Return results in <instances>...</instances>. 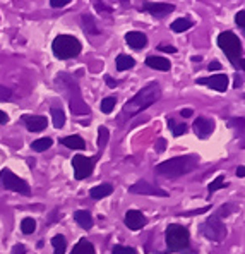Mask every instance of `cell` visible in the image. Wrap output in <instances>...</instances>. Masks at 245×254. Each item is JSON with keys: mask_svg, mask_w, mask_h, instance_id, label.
<instances>
[{"mask_svg": "<svg viewBox=\"0 0 245 254\" xmlns=\"http://www.w3.org/2000/svg\"><path fill=\"white\" fill-rule=\"evenodd\" d=\"M159 96H161V88H159L158 83H149L147 86H144L141 91H137V95L134 98H131L124 105L122 119H131L134 115L141 114L143 110H146L153 103L158 102Z\"/></svg>", "mask_w": 245, "mask_h": 254, "instance_id": "cell-1", "label": "cell"}, {"mask_svg": "<svg viewBox=\"0 0 245 254\" xmlns=\"http://www.w3.org/2000/svg\"><path fill=\"white\" fill-rule=\"evenodd\" d=\"M199 165V158L196 155H185V156H175L161 162L159 165H156V174L166 179H177L180 175H185L189 172H192L196 167Z\"/></svg>", "mask_w": 245, "mask_h": 254, "instance_id": "cell-2", "label": "cell"}, {"mask_svg": "<svg viewBox=\"0 0 245 254\" xmlns=\"http://www.w3.org/2000/svg\"><path fill=\"white\" fill-rule=\"evenodd\" d=\"M218 47L225 52L228 61L237 67V69H244V59H242V43H240L239 36L232 31H223L218 36Z\"/></svg>", "mask_w": 245, "mask_h": 254, "instance_id": "cell-3", "label": "cell"}, {"mask_svg": "<svg viewBox=\"0 0 245 254\" xmlns=\"http://www.w3.org/2000/svg\"><path fill=\"white\" fill-rule=\"evenodd\" d=\"M51 50H53V55L60 61H69V59H74L81 54L83 47H81V42L72 35H58L57 38L51 43Z\"/></svg>", "mask_w": 245, "mask_h": 254, "instance_id": "cell-4", "label": "cell"}, {"mask_svg": "<svg viewBox=\"0 0 245 254\" xmlns=\"http://www.w3.org/2000/svg\"><path fill=\"white\" fill-rule=\"evenodd\" d=\"M57 83L60 86H67L65 91L69 93V105H70V110H72L74 115H84V114H89V107L84 103L83 96H81V91L77 88V84L74 83V79L67 74H60L57 77Z\"/></svg>", "mask_w": 245, "mask_h": 254, "instance_id": "cell-5", "label": "cell"}, {"mask_svg": "<svg viewBox=\"0 0 245 254\" xmlns=\"http://www.w3.org/2000/svg\"><path fill=\"white\" fill-rule=\"evenodd\" d=\"M165 241L172 253H184L191 244V234L184 225L172 223L165 232Z\"/></svg>", "mask_w": 245, "mask_h": 254, "instance_id": "cell-6", "label": "cell"}, {"mask_svg": "<svg viewBox=\"0 0 245 254\" xmlns=\"http://www.w3.org/2000/svg\"><path fill=\"white\" fill-rule=\"evenodd\" d=\"M0 188L7 190H14V192H19V194H26V196L31 194V188H29L28 182L9 169H3L0 172Z\"/></svg>", "mask_w": 245, "mask_h": 254, "instance_id": "cell-7", "label": "cell"}, {"mask_svg": "<svg viewBox=\"0 0 245 254\" xmlns=\"http://www.w3.org/2000/svg\"><path fill=\"white\" fill-rule=\"evenodd\" d=\"M200 234L213 242H221L226 237V227L216 215H211L206 222L200 223Z\"/></svg>", "mask_w": 245, "mask_h": 254, "instance_id": "cell-8", "label": "cell"}, {"mask_svg": "<svg viewBox=\"0 0 245 254\" xmlns=\"http://www.w3.org/2000/svg\"><path fill=\"white\" fill-rule=\"evenodd\" d=\"M98 158H99V155L95 156V158H88V156H83V155L74 156L72 158L74 177H76L77 181H84V179H88L89 175L93 174V170H95V163Z\"/></svg>", "mask_w": 245, "mask_h": 254, "instance_id": "cell-9", "label": "cell"}, {"mask_svg": "<svg viewBox=\"0 0 245 254\" xmlns=\"http://www.w3.org/2000/svg\"><path fill=\"white\" fill-rule=\"evenodd\" d=\"M129 192H132V194H143V196H161V197L168 196V192H166V190L156 188L154 184H149V182H146V181L136 182V184L129 188Z\"/></svg>", "mask_w": 245, "mask_h": 254, "instance_id": "cell-10", "label": "cell"}, {"mask_svg": "<svg viewBox=\"0 0 245 254\" xmlns=\"http://www.w3.org/2000/svg\"><path fill=\"white\" fill-rule=\"evenodd\" d=\"M197 84L207 86V88L214 89V91L223 93L228 88V76H226V74H214V76H209V77H199Z\"/></svg>", "mask_w": 245, "mask_h": 254, "instance_id": "cell-11", "label": "cell"}, {"mask_svg": "<svg viewBox=\"0 0 245 254\" xmlns=\"http://www.w3.org/2000/svg\"><path fill=\"white\" fill-rule=\"evenodd\" d=\"M141 10L149 12L151 16H154V17H165L175 10V5H173V3H165V2H147V3H144Z\"/></svg>", "mask_w": 245, "mask_h": 254, "instance_id": "cell-12", "label": "cell"}, {"mask_svg": "<svg viewBox=\"0 0 245 254\" xmlns=\"http://www.w3.org/2000/svg\"><path fill=\"white\" fill-rule=\"evenodd\" d=\"M124 222L131 230H141V229H144V227H146L147 218L143 215V211L129 210L127 213H125V216H124Z\"/></svg>", "mask_w": 245, "mask_h": 254, "instance_id": "cell-13", "label": "cell"}, {"mask_svg": "<svg viewBox=\"0 0 245 254\" xmlns=\"http://www.w3.org/2000/svg\"><path fill=\"white\" fill-rule=\"evenodd\" d=\"M214 130V122L211 119L206 117H197L194 121V132L196 136L200 137V139H206L207 136H211Z\"/></svg>", "mask_w": 245, "mask_h": 254, "instance_id": "cell-14", "label": "cell"}, {"mask_svg": "<svg viewBox=\"0 0 245 254\" xmlns=\"http://www.w3.org/2000/svg\"><path fill=\"white\" fill-rule=\"evenodd\" d=\"M22 122H24L26 129L29 132H42V130L47 129V117L43 115H24L22 117Z\"/></svg>", "mask_w": 245, "mask_h": 254, "instance_id": "cell-15", "label": "cell"}, {"mask_svg": "<svg viewBox=\"0 0 245 254\" xmlns=\"http://www.w3.org/2000/svg\"><path fill=\"white\" fill-rule=\"evenodd\" d=\"M125 42H127L129 47H132L134 50H141L147 45V36L141 31H129L125 35Z\"/></svg>", "mask_w": 245, "mask_h": 254, "instance_id": "cell-16", "label": "cell"}, {"mask_svg": "<svg viewBox=\"0 0 245 254\" xmlns=\"http://www.w3.org/2000/svg\"><path fill=\"white\" fill-rule=\"evenodd\" d=\"M146 65L151 67V69L163 70V72H166V70H170L172 64H170L168 59H165V57H156V55H151V57L146 59Z\"/></svg>", "mask_w": 245, "mask_h": 254, "instance_id": "cell-17", "label": "cell"}, {"mask_svg": "<svg viewBox=\"0 0 245 254\" xmlns=\"http://www.w3.org/2000/svg\"><path fill=\"white\" fill-rule=\"evenodd\" d=\"M74 220L77 222V225L84 230H89L93 227V216L88 210H79L74 213Z\"/></svg>", "mask_w": 245, "mask_h": 254, "instance_id": "cell-18", "label": "cell"}, {"mask_svg": "<svg viewBox=\"0 0 245 254\" xmlns=\"http://www.w3.org/2000/svg\"><path fill=\"white\" fill-rule=\"evenodd\" d=\"M111 192H113V186L111 184H99L89 190V196H91L93 199H103V197L110 196Z\"/></svg>", "mask_w": 245, "mask_h": 254, "instance_id": "cell-19", "label": "cell"}, {"mask_svg": "<svg viewBox=\"0 0 245 254\" xmlns=\"http://www.w3.org/2000/svg\"><path fill=\"white\" fill-rule=\"evenodd\" d=\"M60 143L64 144L65 148H70V149H84L86 148V143L81 136H67V137H62Z\"/></svg>", "mask_w": 245, "mask_h": 254, "instance_id": "cell-20", "label": "cell"}, {"mask_svg": "<svg viewBox=\"0 0 245 254\" xmlns=\"http://www.w3.org/2000/svg\"><path fill=\"white\" fill-rule=\"evenodd\" d=\"M70 254H96V249L88 239H81V241L74 246V249Z\"/></svg>", "mask_w": 245, "mask_h": 254, "instance_id": "cell-21", "label": "cell"}, {"mask_svg": "<svg viewBox=\"0 0 245 254\" xmlns=\"http://www.w3.org/2000/svg\"><path fill=\"white\" fill-rule=\"evenodd\" d=\"M50 114H51V121H53L55 129H62L65 124V114L60 107H51L50 108Z\"/></svg>", "mask_w": 245, "mask_h": 254, "instance_id": "cell-22", "label": "cell"}, {"mask_svg": "<svg viewBox=\"0 0 245 254\" xmlns=\"http://www.w3.org/2000/svg\"><path fill=\"white\" fill-rule=\"evenodd\" d=\"M115 64H117V70H127V69H132L134 65H136V61L131 57V55H125V54H120L117 57V61H115Z\"/></svg>", "mask_w": 245, "mask_h": 254, "instance_id": "cell-23", "label": "cell"}, {"mask_svg": "<svg viewBox=\"0 0 245 254\" xmlns=\"http://www.w3.org/2000/svg\"><path fill=\"white\" fill-rule=\"evenodd\" d=\"M83 24H84V31L89 33V35H99V33H101V29L96 24L95 17L89 16V14H84L83 16Z\"/></svg>", "mask_w": 245, "mask_h": 254, "instance_id": "cell-24", "label": "cell"}, {"mask_svg": "<svg viewBox=\"0 0 245 254\" xmlns=\"http://www.w3.org/2000/svg\"><path fill=\"white\" fill-rule=\"evenodd\" d=\"M51 144H53V139H51V137H40V139H36L31 143V149L33 151L42 153V151H47Z\"/></svg>", "mask_w": 245, "mask_h": 254, "instance_id": "cell-25", "label": "cell"}, {"mask_svg": "<svg viewBox=\"0 0 245 254\" xmlns=\"http://www.w3.org/2000/svg\"><path fill=\"white\" fill-rule=\"evenodd\" d=\"M170 28H172V31H173V33H184V31H187V29H191V28H192V21L180 17V19H175V21H173Z\"/></svg>", "mask_w": 245, "mask_h": 254, "instance_id": "cell-26", "label": "cell"}, {"mask_svg": "<svg viewBox=\"0 0 245 254\" xmlns=\"http://www.w3.org/2000/svg\"><path fill=\"white\" fill-rule=\"evenodd\" d=\"M51 246H53V254H65V249H67V241L64 235H55L51 239Z\"/></svg>", "mask_w": 245, "mask_h": 254, "instance_id": "cell-27", "label": "cell"}, {"mask_svg": "<svg viewBox=\"0 0 245 254\" xmlns=\"http://www.w3.org/2000/svg\"><path fill=\"white\" fill-rule=\"evenodd\" d=\"M108 137H110L108 129H106L105 126H101L98 129V148H99V151H103V149H105L106 143H108Z\"/></svg>", "mask_w": 245, "mask_h": 254, "instance_id": "cell-28", "label": "cell"}, {"mask_svg": "<svg viewBox=\"0 0 245 254\" xmlns=\"http://www.w3.org/2000/svg\"><path fill=\"white\" fill-rule=\"evenodd\" d=\"M115 105H117V98H115V96H106V98L101 100V105H99V108H101L103 114H111Z\"/></svg>", "mask_w": 245, "mask_h": 254, "instance_id": "cell-29", "label": "cell"}, {"mask_svg": "<svg viewBox=\"0 0 245 254\" xmlns=\"http://www.w3.org/2000/svg\"><path fill=\"white\" fill-rule=\"evenodd\" d=\"M168 127L172 129V132H173V136H175V137L184 136V134L189 130V127L185 124H175V121H173V119H168Z\"/></svg>", "mask_w": 245, "mask_h": 254, "instance_id": "cell-30", "label": "cell"}, {"mask_svg": "<svg viewBox=\"0 0 245 254\" xmlns=\"http://www.w3.org/2000/svg\"><path fill=\"white\" fill-rule=\"evenodd\" d=\"M21 230H22V234H26V235L33 234L36 230V222L33 218H24L21 222Z\"/></svg>", "mask_w": 245, "mask_h": 254, "instance_id": "cell-31", "label": "cell"}, {"mask_svg": "<svg viewBox=\"0 0 245 254\" xmlns=\"http://www.w3.org/2000/svg\"><path fill=\"white\" fill-rule=\"evenodd\" d=\"M111 254H139L137 253L136 248H127V246H113V249H111Z\"/></svg>", "mask_w": 245, "mask_h": 254, "instance_id": "cell-32", "label": "cell"}, {"mask_svg": "<svg viewBox=\"0 0 245 254\" xmlns=\"http://www.w3.org/2000/svg\"><path fill=\"white\" fill-rule=\"evenodd\" d=\"M223 188H226V182H225V177L223 175H218L216 179H214L213 182L209 184V192H214V190H218V189H223Z\"/></svg>", "mask_w": 245, "mask_h": 254, "instance_id": "cell-33", "label": "cell"}, {"mask_svg": "<svg viewBox=\"0 0 245 254\" xmlns=\"http://www.w3.org/2000/svg\"><path fill=\"white\" fill-rule=\"evenodd\" d=\"M233 210H237L233 204H223V206H220V210L216 211V216L218 218H221V216H228Z\"/></svg>", "mask_w": 245, "mask_h": 254, "instance_id": "cell-34", "label": "cell"}, {"mask_svg": "<svg viewBox=\"0 0 245 254\" xmlns=\"http://www.w3.org/2000/svg\"><path fill=\"white\" fill-rule=\"evenodd\" d=\"M12 98V89L0 84V102H9Z\"/></svg>", "mask_w": 245, "mask_h": 254, "instance_id": "cell-35", "label": "cell"}, {"mask_svg": "<svg viewBox=\"0 0 245 254\" xmlns=\"http://www.w3.org/2000/svg\"><path fill=\"white\" fill-rule=\"evenodd\" d=\"M95 9L98 10V12H113V9L108 7V5H105L103 2H96L95 3Z\"/></svg>", "mask_w": 245, "mask_h": 254, "instance_id": "cell-36", "label": "cell"}, {"mask_svg": "<svg viewBox=\"0 0 245 254\" xmlns=\"http://www.w3.org/2000/svg\"><path fill=\"white\" fill-rule=\"evenodd\" d=\"M235 22H237V26H240V28H245V10H240L239 14L235 16Z\"/></svg>", "mask_w": 245, "mask_h": 254, "instance_id": "cell-37", "label": "cell"}, {"mask_svg": "<svg viewBox=\"0 0 245 254\" xmlns=\"http://www.w3.org/2000/svg\"><path fill=\"white\" fill-rule=\"evenodd\" d=\"M67 3H70V0H50V5L55 7V9H60V7H65Z\"/></svg>", "mask_w": 245, "mask_h": 254, "instance_id": "cell-38", "label": "cell"}, {"mask_svg": "<svg viewBox=\"0 0 245 254\" xmlns=\"http://www.w3.org/2000/svg\"><path fill=\"white\" fill-rule=\"evenodd\" d=\"M165 148H166V141L163 139V137H159V139L156 141V146H154L156 153H161V151H165Z\"/></svg>", "mask_w": 245, "mask_h": 254, "instance_id": "cell-39", "label": "cell"}, {"mask_svg": "<svg viewBox=\"0 0 245 254\" xmlns=\"http://www.w3.org/2000/svg\"><path fill=\"white\" fill-rule=\"evenodd\" d=\"M158 48L161 52H166V54H175V52H177V48L173 47V45H159Z\"/></svg>", "mask_w": 245, "mask_h": 254, "instance_id": "cell-40", "label": "cell"}, {"mask_svg": "<svg viewBox=\"0 0 245 254\" xmlns=\"http://www.w3.org/2000/svg\"><path fill=\"white\" fill-rule=\"evenodd\" d=\"M12 254H26V246L22 244H16L12 249Z\"/></svg>", "mask_w": 245, "mask_h": 254, "instance_id": "cell-41", "label": "cell"}, {"mask_svg": "<svg viewBox=\"0 0 245 254\" xmlns=\"http://www.w3.org/2000/svg\"><path fill=\"white\" fill-rule=\"evenodd\" d=\"M180 115L184 119H189V117H192V115H194V110H192V108H184V110L180 112Z\"/></svg>", "mask_w": 245, "mask_h": 254, "instance_id": "cell-42", "label": "cell"}, {"mask_svg": "<svg viewBox=\"0 0 245 254\" xmlns=\"http://www.w3.org/2000/svg\"><path fill=\"white\" fill-rule=\"evenodd\" d=\"M207 69H209V70H220L221 69V64L214 61V62H211L209 65H207Z\"/></svg>", "mask_w": 245, "mask_h": 254, "instance_id": "cell-43", "label": "cell"}, {"mask_svg": "<svg viewBox=\"0 0 245 254\" xmlns=\"http://www.w3.org/2000/svg\"><path fill=\"white\" fill-rule=\"evenodd\" d=\"M105 81H106V84H108L110 88H115V86L118 84V81H115L113 77H110V76H105Z\"/></svg>", "mask_w": 245, "mask_h": 254, "instance_id": "cell-44", "label": "cell"}, {"mask_svg": "<svg viewBox=\"0 0 245 254\" xmlns=\"http://www.w3.org/2000/svg\"><path fill=\"white\" fill-rule=\"evenodd\" d=\"M7 122H9V115L3 110H0V124H7Z\"/></svg>", "mask_w": 245, "mask_h": 254, "instance_id": "cell-45", "label": "cell"}, {"mask_svg": "<svg viewBox=\"0 0 245 254\" xmlns=\"http://www.w3.org/2000/svg\"><path fill=\"white\" fill-rule=\"evenodd\" d=\"M237 175H239V177H245V167L244 165H240L239 169H237Z\"/></svg>", "mask_w": 245, "mask_h": 254, "instance_id": "cell-46", "label": "cell"}, {"mask_svg": "<svg viewBox=\"0 0 245 254\" xmlns=\"http://www.w3.org/2000/svg\"><path fill=\"white\" fill-rule=\"evenodd\" d=\"M240 86H242V77L237 74V76H235V88H240Z\"/></svg>", "mask_w": 245, "mask_h": 254, "instance_id": "cell-47", "label": "cell"}, {"mask_svg": "<svg viewBox=\"0 0 245 254\" xmlns=\"http://www.w3.org/2000/svg\"><path fill=\"white\" fill-rule=\"evenodd\" d=\"M182 254H196V251H187V249H185V253H182Z\"/></svg>", "mask_w": 245, "mask_h": 254, "instance_id": "cell-48", "label": "cell"}]
</instances>
